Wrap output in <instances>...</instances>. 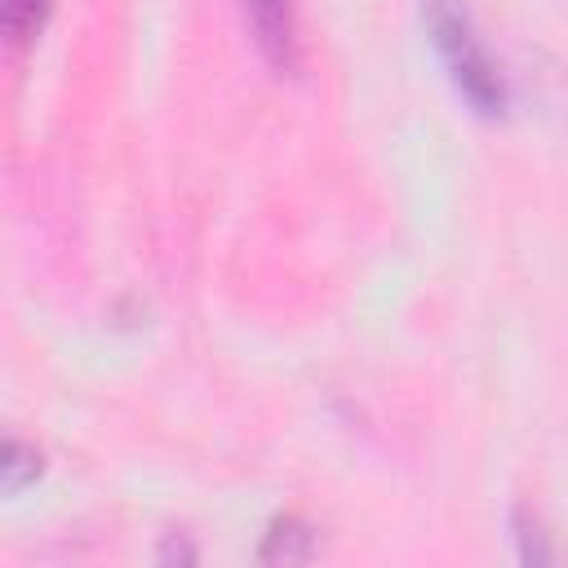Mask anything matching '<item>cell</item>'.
Listing matches in <instances>:
<instances>
[{"instance_id": "cell-1", "label": "cell", "mask_w": 568, "mask_h": 568, "mask_svg": "<svg viewBox=\"0 0 568 568\" xmlns=\"http://www.w3.org/2000/svg\"><path fill=\"white\" fill-rule=\"evenodd\" d=\"M422 22H426V36L439 53V62L448 67L457 93L484 111V115H497L506 106V80L493 62V53L484 49L475 22H470V9L462 0H426L422 4Z\"/></svg>"}, {"instance_id": "cell-2", "label": "cell", "mask_w": 568, "mask_h": 568, "mask_svg": "<svg viewBox=\"0 0 568 568\" xmlns=\"http://www.w3.org/2000/svg\"><path fill=\"white\" fill-rule=\"evenodd\" d=\"M244 22L257 53L275 71H297L302 40H297V9L293 0H244Z\"/></svg>"}, {"instance_id": "cell-3", "label": "cell", "mask_w": 568, "mask_h": 568, "mask_svg": "<svg viewBox=\"0 0 568 568\" xmlns=\"http://www.w3.org/2000/svg\"><path fill=\"white\" fill-rule=\"evenodd\" d=\"M315 555V528L297 515H280L262 541V559L266 564H302Z\"/></svg>"}, {"instance_id": "cell-4", "label": "cell", "mask_w": 568, "mask_h": 568, "mask_svg": "<svg viewBox=\"0 0 568 568\" xmlns=\"http://www.w3.org/2000/svg\"><path fill=\"white\" fill-rule=\"evenodd\" d=\"M40 475V453L22 439H4V453H0V488L4 497H18L31 479Z\"/></svg>"}, {"instance_id": "cell-5", "label": "cell", "mask_w": 568, "mask_h": 568, "mask_svg": "<svg viewBox=\"0 0 568 568\" xmlns=\"http://www.w3.org/2000/svg\"><path fill=\"white\" fill-rule=\"evenodd\" d=\"M49 0H4V36L9 44H27L44 27Z\"/></svg>"}, {"instance_id": "cell-6", "label": "cell", "mask_w": 568, "mask_h": 568, "mask_svg": "<svg viewBox=\"0 0 568 568\" xmlns=\"http://www.w3.org/2000/svg\"><path fill=\"white\" fill-rule=\"evenodd\" d=\"M515 541H519V559L524 564H546L555 555L546 546V532H541L537 515H528V510H515Z\"/></svg>"}]
</instances>
